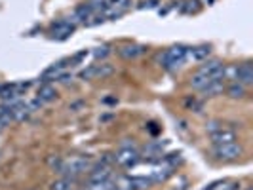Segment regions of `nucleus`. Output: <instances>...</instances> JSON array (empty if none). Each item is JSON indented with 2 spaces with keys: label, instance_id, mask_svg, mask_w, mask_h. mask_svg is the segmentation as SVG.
I'll return each instance as SVG.
<instances>
[{
  "label": "nucleus",
  "instance_id": "nucleus-1",
  "mask_svg": "<svg viewBox=\"0 0 253 190\" xmlns=\"http://www.w3.org/2000/svg\"><path fill=\"white\" fill-rule=\"evenodd\" d=\"M187 57H189V48H185V46H171L164 53L158 55V61H160V65L164 67L166 71H175V69H179L181 65L187 61Z\"/></svg>",
  "mask_w": 253,
  "mask_h": 190
},
{
  "label": "nucleus",
  "instance_id": "nucleus-2",
  "mask_svg": "<svg viewBox=\"0 0 253 190\" xmlns=\"http://www.w3.org/2000/svg\"><path fill=\"white\" fill-rule=\"evenodd\" d=\"M88 167H89L88 156H71L67 160H61V165H59L57 173H61V177H78Z\"/></svg>",
  "mask_w": 253,
  "mask_h": 190
},
{
  "label": "nucleus",
  "instance_id": "nucleus-3",
  "mask_svg": "<svg viewBox=\"0 0 253 190\" xmlns=\"http://www.w3.org/2000/svg\"><path fill=\"white\" fill-rule=\"evenodd\" d=\"M244 154V147L240 143L232 141V143H223V145H213V156L217 160L223 162H234Z\"/></svg>",
  "mask_w": 253,
  "mask_h": 190
},
{
  "label": "nucleus",
  "instance_id": "nucleus-4",
  "mask_svg": "<svg viewBox=\"0 0 253 190\" xmlns=\"http://www.w3.org/2000/svg\"><path fill=\"white\" fill-rule=\"evenodd\" d=\"M152 181L149 177H131L124 175L114 183V190H147L151 189Z\"/></svg>",
  "mask_w": 253,
  "mask_h": 190
},
{
  "label": "nucleus",
  "instance_id": "nucleus-5",
  "mask_svg": "<svg viewBox=\"0 0 253 190\" xmlns=\"http://www.w3.org/2000/svg\"><path fill=\"white\" fill-rule=\"evenodd\" d=\"M131 8V0H109L107 8L103 10L105 19H118Z\"/></svg>",
  "mask_w": 253,
  "mask_h": 190
},
{
  "label": "nucleus",
  "instance_id": "nucleus-6",
  "mask_svg": "<svg viewBox=\"0 0 253 190\" xmlns=\"http://www.w3.org/2000/svg\"><path fill=\"white\" fill-rule=\"evenodd\" d=\"M114 73L113 65L101 63V65H89L88 69H84L80 73V80H95V78H107Z\"/></svg>",
  "mask_w": 253,
  "mask_h": 190
},
{
  "label": "nucleus",
  "instance_id": "nucleus-7",
  "mask_svg": "<svg viewBox=\"0 0 253 190\" xmlns=\"http://www.w3.org/2000/svg\"><path fill=\"white\" fill-rule=\"evenodd\" d=\"M139 160L141 154L133 147H122L120 151L116 152V156H114V162L118 165H122V167H131V165L137 164Z\"/></svg>",
  "mask_w": 253,
  "mask_h": 190
},
{
  "label": "nucleus",
  "instance_id": "nucleus-8",
  "mask_svg": "<svg viewBox=\"0 0 253 190\" xmlns=\"http://www.w3.org/2000/svg\"><path fill=\"white\" fill-rule=\"evenodd\" d=\"M75 29H76V23H73L71 19H59V21H55L51 25L50 35L55 40H67V38L75 33Z\"/></svg>",
  "mask_w": 253,
  "mask_h": 190
},
{
  "label": "nucleus",
  "instance_id": "nucleus-9",
  "mask_svg": "<svg viewBox=\"0 0 253 190\" xmlns=\"http://www.w3.org/2000/svg\"><path fill=\"white\" fill-rule=\"evenodd\" d=\"M232 73H234V80H236V82H240L242 86H252L253 84L252 61H244L242 65L234 67V69H232Z\"/></svg>",
  "mask_w": 253,
  "mask_h": 190
},
{
  "label": "nucleus",
  "instance_id": "nucleus-10",
  "mask_svg": "<svg viewBox=\"0 0 253 190\" xmlns=\"http://www.w3.org/2000/svg\"><path fill=\"white\" fill-rule=\"evenodd\" d=\"M210 135H211V143H213V145H223V143H232V141H236V131L227 126L219 127L217 131L210 133Z\"/></svg>",
  "mask_w": 253,
  "mask_h": 190
},
{
  "label": "nucleus",
  "instance_id": "nucleus-11",
  "mask_svg": "<svg viewBox=\"0 0 253 190\" xmlns=\"http://www.w3.org/2000/svg\"><path fill=\"white\" fill-rule=\"evenodd\" d=\"M145 51H147V48L141 46V44H124V46L118 48V55L122 59H135V57L143 55Z\"/></svg>",
  "mask_w": 253,
  "mask_h": 190
},
{
  "label": "nucleus",
  "instance_id": "nucleus-12",
  "mask_svg": "<svg viewBox=\"0 0 253 190\" xmlns=\"http://www.w3.org/2000/svg\"><path fill=\"white\" fill-rule=\"evenodd\" d=\"M93 13H97V12L93 10L91 4H80L75 10V13H73V23H88L89 17H91Z\"/></svg>",
  "mask_w": 253,
  "mask_h": 190
},
{
  "label": "nucleus",
  "instance_id": "nucleus-13",
  "mask_svg": "<svg viewBox=\"0 0 253 190\" xmlns=\"http://www.w3.org/2000/svg\"><path fill=\"white\" fill-rule=\"evenodd\" d=\"M67 67L65 61H59V63H53L51 67H48L44 73H42V78H40V82L42 84H50L51 80H55V78H59L61 73H63V69Z\"/></svg>",
  "mask_w": 253,
  "mask_h": 190
},
{
  "label": "nucleus",
  "instance_id": "nucleus-14",
  "mask_svg": "<svg viewBox=\"0 0 253 190\" xmlns=\"http://www.w3.org/2000/svg\"><path fill=\"white\" fill-rule=\"evenodd\" d=\"M227 88V84H225V78L223 80H211L206 88L202 89L204 97H217V95H221L223 91Z\"/></svg>",
  "mask_w": 253,
  "mask_h": 190
},
{
  "label": "nucleus",
  "instance_id": "nucleus-15",
  "mask_svg": "<svg viewBox=\"0 0 253 190\" xmlns=\"http://www.w3.org/2000/svg\"><path fill=\"white\" fill-rule=\"evenodd\" d=\"M55 95H57V93H55V88H53V86H50V84H42V88L38 89L37 99L44 105V103L53 101V99H55Z\"/></svg>",
  "mask_w": 253,
  "mask_h": 190
},
{
  "label": "nucleus",
  "instance_id": "nucleus-16",
  "mask_svg": "<svg viewBox=\"0 0 253 190\" xmlns=\"http://www.w3.org/2000/svg\"><path fill=\"white\" fill-rule=\"evenodd\" d=\"M225 89H227V95L230 99H244L246 97V86H242L240 82H232Z\"/></svg>",
  "mask_w": 253,
  "mask_h": 190
},
{
  "label": "nucleus",
  "instance_id": "nucleus-17",
  "mask_svg": "<svg viewBox=\"0 0 253 190\" xmlns=\"http://www.w3.org/2000/svg\"><path fill=\"white\" fill-rule=\"evenodd\" d=\"M75 183H76V177H61L51 183L50 190H73Z\"/></svg>",
  "mask_w": 253,
  "mask_h": 190
},
{
  "label": "nucleus",
  "instance_id": "nucleus-18",
  "mask_svg": "<svg viewBox=\"0 0 253 190\" xmlns=\"http://www.w3.org/2000/svg\"><path fill=\"white\" fill-rule=\"evenodd\" d=\"M190 57L192 59H196V61H202V59H206L210 53H211V46H198V48H192V50H189Z\"/></svg>",
  "mask_w": 253,
  "mask_h": 190
},
{
  "label": "nucleus",
  "instance_id": "nucleus-19",
  "mask_svg": "<svg viewBox=\"0 0 253 190\" xmlns=\"http://www.w3.org/2000/svg\"><path fill=\"white\" fill-rule=\"evenodd\" d=\"M86 190H114V183H113V179L95 181V183H88V189Z\"/></svg>",
  "mask_w": 253,
  "mask_h": 190
},
{
  "label": "nucleus",
  "instance_id": "nucleus-20",
  "mask_svg": "<svg viewBox=\"0 0 253 190\" xmlns=\"http://www.w3.org/2000/svg\"><path fill=\"white\" fill-rule=\"evenodd\" d=\"M166 143H156V145H149L145 149V158H156V156H162V149H164Z\"/></svg>",
  "mask_w": 253,
  "mask_h": 190
},
{
  "label": "nucleus",
  "instance_id": "nucleus-21",
  "mask_svg": "<svg viewBox=\"0 0 253 190\" xmlns=\"http://www.w3.org/2000/svg\"><path fill=\"white\" fill-rule=\"evenodd\" d=\"M200 10V2L198 0H189V2H185V6H183V12L187 13H196Z\"/></svg>",
  "mask_w": 253,
  "mask_h": 190
},
{
  "label": "nucleus",
  "instance_id": "nucleus-22",
  "mask_svg": "<svg viewBox=\"0 0 253 190\" xmlns=\"http://www.w3.org/2000/svg\"><path fill=\"white\" fill-rule=\"evenodd\" d=\"M111 53V48L109 46H101V48H97V50L93 51V55L97 57V59H103V57H107Z\"/></svg>",
  "mask_w": 253,
  "mask_h": 190
},
{
  "label": "nucleus",
  "instance_id": "nucleus-23",
  "mask_svg": "<svg viewBox=\"0 0 253 190\" xmlns=\"http://www.w3.org/2000/svg\"><path fill=\"white\" fill-rule=\"evenodd\" d=\"M219 127H223V124H221V122H215V120H213V122H210V124L206 126V129H208L210 133H213V131H217Z\"/></svg>",
  "mask_w": 253,
  "mask_h": 190
},
{
  "label": "nucleus",
  "instance_id": "nucleus-24",
  "mask_svg": "<svg viewBox=\"0 0 253 190\" xmlns=\"http://www.w3.org/2000/svg\"><path fill=\"white\" fill-rule=\"evenodd\" d=\"M185 105H187V107H189V109H194V111H196V113H198V111H200V103L196 101V99H187V101H185Z\"/></svg>",
  "mask_w": 253,
  "mask_h": 190
},
{
  "label": "nucleus",
  "instance_id": "nucleus-25",
  "mask_svg": "<svg viewBox=\"0 0 253 190\" xmlns=\"http://www.w3.org/2000/svg\"><path fill=\"white\" fill-rule=\"evenodd\" d=\"M156 4H158V0H145L139 4V8H154Z\"/></svg>",
  "mask_w": 253,
  "mask_h": 190
},
{
  "label": "nucleus",
  "instance_id": "nucleus-26",
  "mask_svg": "<svg viewBox=\"0 0 253 190\" xmlns=\"http://www.w3.org/2000/svg\"><path fill=\"white\" fill-rule=\"evenodd\" d=\"M246 190H250V189H246Z\"/></svg>",
  "mask_w": 253,
  "mask_h": 190
}]
</instances>
